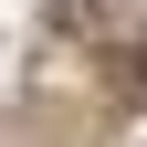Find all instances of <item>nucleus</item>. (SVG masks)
Masks as SVG:
<instances>
[{"label": "nucleus", "instance_id": "obj_1", "mask_svg": "<svg viewBox=\"0 0 147 147\" xmlns=\"http://www.w3.org/2000/svg\"><path fill=\"white\" fill-rule=\"evenodd\" d=\"M105 11H116V0H105Z\"/></svg>", "mask_w": 147, "mask_h": 147}]
</instances>
